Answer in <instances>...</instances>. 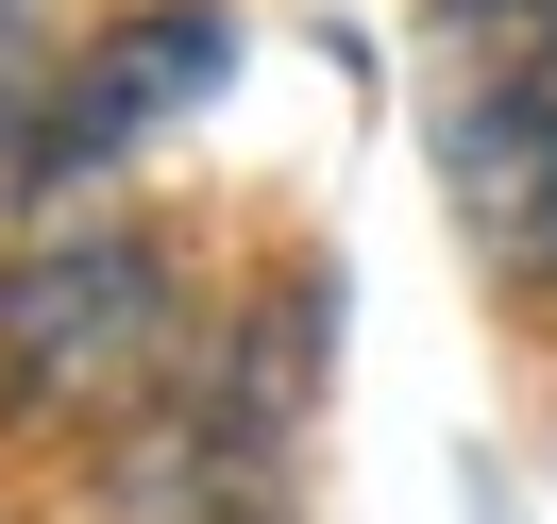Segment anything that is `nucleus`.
Masks as SVG:
<instances>
[{
  "label": "nucleus",
  "instance_id": "1",
  "mask_svg": "<svg viewBox=\"0 0 557 524\" xmlns=\"http://www.w3.org/2000/svg\"><path fill=\"white\" fill-rule=\"evenodd\" d=\"M422 153L490 288L557 305V0H440L422 17Z\"/></svg>",
  "mask_w": 557,
  "mask_h": 524
},
{
  "label": "nucleus",
  "instance_id": "2",
  "mask_svg": "<svg viewBox=\"0 0 557 524\" xmlns=\"http://www.w3.org/2000/svg\"><path fill=\"white\" fill-rule=\"evenodd\" d=\"M170 355V254L152 237H51L0 271V406L17 423H119Z\"/></svg>",
  "mask_w": 557,
  "mask_h": 524
},
{
  "label": "nucleus",
  "instance_id": "3",
  "mask_svg": "<svg viewBox=\"0 0 557 524\" xmlns=\"http://www.w3.org/2000/svg\"><path fill=\"white\" fill-rule=\"evenodd\" d=\"M287 423H305V288H287V321H253L203 389H170L119 440V490L152 524H287Z\"/></svg>",
  "mask_w": 557,
  "mask_h": 524
},
{
  "label": "nucleus",
  "instance_id": "4",
  "mask_svg": "<svg viewBox=\"0 0 557 524\" xmlns=\"http://www.w3.org/2000/svg\"><path fill=\"white\" fill-rule=\"evenodd\" d=\"M220 51H237V17H203V0L136 17V35H119V69H102V85H69V119H51V170H102L136 119H170L186 85H220Z\"/></svg>",
  "mask_w": 557,
  "mask_h": 524
}]
</instances>
